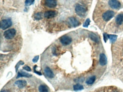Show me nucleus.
I'll return each mask as SVG.
<instances>
[{
	"instance_id": "nucleus-1",
	"label": "nucleus",
	"mask_w": 123,
	"mask_h": 92,
	"mask_svg": "<svg viewBox=\"0 0 123 92\" xmlns=\"http://www.w3.org/2000/svg\"><path fill=\"white\" fill-rule=\"evenodd\" d=\"M87 7L84 5L81 4H77L75 5V11L77 14L81 17H85L87 12Z\"/></svg>"
},
{
	"instance_id": "nucleus-2",
	"label": "nucleus",
	"mask_w": 123,
	"mask_h": 92,
	"mask_svg": "<svg viewBox=\"0 0 123 92\" xmlns=\"http://www.w3.org/2000/svg\"><path fill=\"white\" fill-rule=\"evenodd\" d=\"M16 34V31L14 29H10L6 30L4 33V36L7 39H11L15 37Z\"/></svg>"
},
{
	"instance_id": "nucleus-3",
	"label": "nucleus",
	"mask_w": 123,
	"mask_h": 92,
	"mask_svg": "<svg viewBox=\"0 0 123 92\" xmlns=\"http://www.w3.org/2000/svg\"><path fill=\"white\" fill-rule=\"evenodd\" d=\"M67 23L71 27H76L80 25V22L74 17H70L67 19Z\"/></svg>"
},
{
	"instance_id": "nucleus-4",
	"label": "nucleus",
	"mask_w": 123,
	"mask_h": 92,
	"mask_svg": "<svg viewBox=\"0 0 123 92\" xmlns=\"http://www.w3.org/2000/svg\"><path fill=\"white\" fill-rule=\"evenodd\" d=\"M12 25V21L10 19H4L1 21L0 23V27L2 30H5L7 28L11 27Z\"/></svg>"
},
{
	"instance_id": "nucleus-5",
	"label": "nucleus",
	"mask_w": 123,
	"mask_h": 92,
	"mask_svg": "<svg viewBox=\"0 0 123 92\" xmlns=\"http://www.w3.org/2000/svg\"><path fill=\"white\" fill-rule=\"evenodd\" d=\"M115 15L114 11H112V10H108V11H105L104 14H103V19L104 21H109V20L112 19Z\"/></svg>"
},
{
	"instance_id": "nucleus-6",
	"label": "nucleus",
	"mask_w": 123,
	"mask_h": 92,
	"mask_svg": "<svg viewBox=\"0 0 123 92\" xmlns=\"http://www.w3.org/2000/svg\"><path fill=\"white\" fill-rule=\"evenodd\" d=\"M108 5L112 9H119L121 7V4L117 0H109Z\"/></svg>"
},
{
	"instance_id": "nucleus-7",
	"label": "nucleus",
	"mask_w": 123,
	"mask_h": 92,
	"mask_svg": "<svg viewBox=\"0 0 123 92\" xmlns=\"http://www.w3.org/2000/svg\"><path fill=\"white\" fill-rule=\"evenodd\" d=\"M60 41L63 45L67 46V45L70 44L71 43L72 40H71V38H70L68 36L63 35L60 38Z\"/></svg>"
},
{
	"instance_id": "nucleus-8",
	"label": "nucleus",
	"mask_w": 123,
	"mask_h": 92,
	"mask_svg": "<svg viewBox=\"0 0 123 92\" xmlns=\"http://www.w3.org/2000/svg\"><path fill=\"white\" fill-rule=\"evenodd\" d=\"M57 14V12L55 10H48L46 11L44 14V16L46 18H53Z\"/></svg>"
},
{
	"instance_id": "nucleus-9",
	"label": "nucleus",
	"mask_w": 123,
	"mask_h": 92,
	"mask_svg": "<svg viewBox=\"0 0 123 92\" xmlns=\"http://www.w3.org/2000/svg\"><path fill=\"white\" fill-rule=\"evenodd\" d=\"M44 5L50 8L55 7L57 5L56 0H45Z\"/></svg>"
},
{
	"instance_id": "nucleus-10",
	"label": "nucleus",
	"mask_w": 123,
	"mask_h": 92,
	"mask_svg": "<svg viewBox=\"0 0 123 92\" xmlns=\"http://www.w3.org/2000/svg\"><path fill=\"white\" fill-rule=\"evenodd\" d=\"M107 59L106 56L104 54H101L99 56V63L101 65H105L107 64Z\"/></svg>"
},
{
	"instance_id": "nucleus-11",
	"label": "nucleus",
	"mask_w": 123,
	"mask_h": 92,
	"mask_svg": "<svg viewBox=\"0 0 123 92\" xmlns=\"http://www.w3.org/2000/svg\"><path fill=\"white\" fill-rule=\"evenodd\" d=\"M44 73H45V75H46L47 77H48V78H52L53 77H54V74L53 73V72L52 71L51 69L49 67H48V66L45 68Z\"/></svg>"
},
{
	"instance_id": "nucleus-12",
	"label": "nucleus",
	"mask_w": 123,
	"mask_h": 92,
	"mask_svg": "<svg viewBox=\"0 0 123 92\" xmlns=\"http://www.w3.org/2000/svg\"><path fill=\"white\" fill-rule=\"evenodd\" d=\"M15 85H17L19 88H23L25 87L27 85V82L25 80H18L15 82Z\"/></svg>"
},
{
	"instance_id": "nucleus-13",
	"label": "nucleus",
	"mask_w": 123,
	"mask_h": 92,
	"mask_svg": "<svg viewBox=\"0 0 123 92\" xmlns=\"http://www.w3.org/2000/svg\"><path fill=\"white\" fill-rule=\"evenodd\" d=\"M116 22L117 25H120L123 23V13L118 14L116 18Z\"/></svg>"
},
{
	"instance_id": "nucleus-14",
	"label": "nucleus",
	"mask_w": 123,
	"mask_h": 92,
	"mask_svg": "<svg viewBox=\"0 0 123 92\" xmlns=\"http://www.w3.org/2000/svg\"><path fill=\"white\" fill-rule=\"evenodd\" d=\"M89 37L91 38V39L92 40H93L94 42L96 43H98L99 42V39L97 35L96 34H94V33H91L89 34Z\"/></svg>"
},
{
	"instance_id": "nucleus-15",
	"label": "nucleus",
	"mask_w": 123,
	"mask_h": 92,
	"mask_svg": "<svg viewBox=\"0 0 123 92\" xmlns=\"http://www.w3.org/2000/svg\"><path fill=\"white\" fill-rule=\"evenodd\" d=\"M31 74H28V73L23 72H18V76H17V78H19V77H31Z\"/></svg>"
},
{
	"instance_id": "nucleus-16",
	"label": "nucleus",
	"mask_w": 123,
	"mask_h": 92,
	"mask_svg": "<svg viewBox=\"0 0 123 92\" xmlns=\"http://www.w3.org/2000/svg\"><path fill=\"white\" fill-rule=\"evenodd\" d=\"M39 90L40 92H48V89L46 85H41L39 87Z\"/></svg>"
},
{
	"instance_id": "nucleus-17",
	"label": "nucleus",
	"mask_w": 123,
	"mask_h": 92,
	"mask_svg": "<svg viewBox=\"0 0 123 92\" xmlns=\"http://www.w3.org/2000/svg\"><path fill=\"white\" fill-rule=\"evenodd\" d=\"M95 79H96V77H95L94 76H93L89 77V78L86 81V84H92L95 82Z\"/></svg>"
},
{
	"instance_id": "nucleus-18",
	"label": "nucleus",
	"mask_w": 123,
	"mask_h": 92,
	"mask_svg": "<svg viewBox=\"0 0 123 92\" xmlns=\"http://www.w3.org/2000/svg\"><path fill=\"white\" fill-rule=\"evenodd\" d=\"M73 89L74 91H79V90H82L83 89V86L82 85L77 84L74 85Z\"/></svg>"
},
{
	"instance_id": "nucleus-19",
	"label": "nucleus",
	"mask_w": 123,
	"mask_h": 92,
	"mask_svg": "<svg viewBox=\"0 0 123 92\" xmlns=\"http://www.w3.org/2000/svg\"><path fill=\"white\" fill-rule=\"evenodd\" d=\"M34 18L36 20H40L42 19L43 18V13H41V12H39V13H37L34 15Z\"/></svg>"
},
{
	"instance_id": "nucleus-20",
	"label": "nucleus",
	"mask_w": 123,
	"mask_h": 92,
	"mask_svg": "<svg viewBox=\"0 0 123 92\" xmlns=\"http://www.w3.org/2000/svg\"><path fill=\"white\" fill-rule=\"evenodd\" d=\"M117 36L116 35H109L108 34V39H109L111 42H115L117 39Z\"/></svg>"
},
{
	"instance_id": "nucleus-21",
	"label": "nucleus",
	"mask_w": 123,
	"mask_h": 92,
	"mask_svg": "<svg viewBox=\"0 0 123 92\" xmlns=\"http://www.w3.org/2000/svg\"><path fill=\"white\" fill-rule=\"evenodd\" d=\"M35 0H26L25 1V5L26 6H30L34 2Z\"/></svg>"
},
{
	"instance_id": "nucleus-22",
	"label": "nucleus",
	"mask_w": 123,
	"mask_h": 92,
	"mask_svg": "<svg viewBox=\"0 0 123 92\" xmlns=\"http://www.w3.org/2000/svg\"><path fill=\"white\" fill-rule=\"evenodd\" d=\"M90 23V20L89 18H87V19L86 20L85 22H84V24H83V27H87L88 26H89Z\"/></svg>"
},
{
	"instance_id": "nucleus-23",
	"label": "nucleus",
	"mask_w": 123,
	"mask_h": 92,
	"mask_svg": "<svg viewBox=\"0 0 123 92\" xmlns=\"http://www.w3.org/2000/svg\"><path fill=\"white\" fill-rule=\"evenodd\" d=\"M103 38H104V41H105V42H107V40H108V34H106V33H104V34H103Z\"/></svg>"
},
{
	"instance_id": "nucleus-24",
	"label": "nucleus",
	"mask_w": 123,
	"mask_h": 92,
	"mask_svg": "<svg viewBox=\"0 0 123 92\" xmlns=\"http://www.w3.org/2000/svg\"><path fill=\"white\" fill-rule=\"evenodd\" d=\"M23 69H25V70H27V71H28V72H30V71H31V68H30V66H28V65H26V66H24V67H23Z\"/></svg>"
},
{
	"instance_id": "nucleus-25",
	"label": "nucleus",
	"mask_w": 123,
	"mask_h": 92,
	"mask_svg": "<svg viewBox=\"0 0 123 92\" xmlns=\"http://www.w3.org/2000/svg\"><path fill=\"white\" fill-rule=\"evenodd\" d=\"M39 56H35V58L33 59L32 61L34 63H36L37 61H38V60H39Z\"/></svg>"
},
{
	"instance_id": "nucleus-26",
	"label": "nucleus",
	"mask_w": 123,
	"mask_h": 92,
	"mask_svg": "<svg viewBox=\"0 0 123 92\" xmlns=\"http://www.w3.org/2000/svg\"><path fill=\"white\" fill-rule=\"evenodd\" d=\"M34 72H35L36 73H37V74H39V75H42V73H41V72H38V71H36V70H35V69H34Z\"/></svg>"
},
{
	"instance_id": "nucleus-27",
	"label": "nucleus",
	"mask_w": 123,
	"mask_h": 92,
	"mask_svg": "<svg viewBox=\"0 0 123 92\" xmlns=\"http://www.w3.org/2000/svg\"><path fill=\"white\" fill-rule=\"evenodd\" d=\"M1 92H7L6 91V90H3V91H1Z\"/></svg>"
}]
</instances>
